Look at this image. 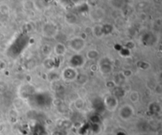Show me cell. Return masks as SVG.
<instances>
[{
  "mask_svg": "<svg viewBox=\"0 0 162 135\" xmlns=\"http://www.w3.org/2000/svg\"><path fill=\"white\" fill-rule=\"evenodd\" d=\"M78 74V71H76L75 68L72 67V66H68V67L65 68L64 70L63 71L62 77L65 81L71 82V81L76 80Z\"/></svg>",
  "mask_w": 162,
  "mask_h": 135,
  "instance_id": "cell-1",
  "label": "cell"
},
{
  "mask_svg": "<svg viewBox=\"0 0 162 135\" xmlns=\"http://www.w3.org/2000/svg\"><path fill=\"white\" fill-rule=\"evenodd\" d=\"M69 47H70V49L73 50L74 52H79L81 51H82L84 47H86V42L80 37H75L71 39Z\"/></svg>",
  "mask_w": 162,
  "mask_h": 135,
  "instance_id": "cell-2",
  "label": "cell"
},
{
  "mask_svg": "<svg viewBox=\"0 0 162 135\" xmlns=\"http://www.w3.org/2000/svg\"><path fill=\"white\" fill-rule=\"evenodd\" d=\"M57 31H58V28L56 27V25L53 24L52 22H48L46 24H44L42 28L44 37H48V38H52L55 37Z\"/></svg>",
  "mask_w": 162,
  "mask_h": 135,
  "instance_id": "cell-3",
  "label": "cell"
},
{
  "mask_svg": "<svg viewBox=\"0 0 162 135\" xmlns=\"http://www.w3.org/2000/svg\"><path fill=\"white\" fill-rule=\"evenodd\" d=\"M133 113H134L133 108L131 106L126 104L121 108L120 112H119V115H120V117L122 118L123 119L127 120L129 119L133 115Z\"/></svg>",
  "mask_w": 162,
  "mask_h": 135,
  "instance_id": "cell-4",
  "label": "cell"
},
{
  "mask_svg": "<svg viewBox=\"0 0 162 135\" xmlns=\"http://www.w3.org/2000/svg\"><path fill=\"white\" fill-rule=\"evenodd\" d=\"M104 104L108 109L114 110L118 104V99L116 98L113 96H108L104 99Z\"/></svg>",
  "mask_w": 162,
  "mask_h": 135,
  "instance_id": "cell-5",
  "label": "cell"
},
{
  "mask_svg": "<svg viewBox=\"0 0 162 135\" xmlns=\"http://www.w3.org/2000/svg\"><path fill=\"white\" fill-rule=\"evenodd\" d=\"M84 62H85L84 61V58L80 55H74L73 57L71 58V59H70L71 66L74 68L82 66L84 64Z\"/></svg>",
  "mask_w": 162,
  "mask_h": 135,
  "instance_id": "cell-6",
  "label": "cell"
},
{
  "mask_svg": "<svg viewBox=\"0 0 162 135\" xmlns=\"http://www.w3.org/2000/svg\"><path fill=\"white\" fill-rule=\"evenodd\" d=\"M100 71L102 74H110L112 71V62L110 60H108L105 62H101V66H99Z\"/></svg>",
  "mask_w": 162,
  "mask_h": 135,
  "instance_id": "cell-7",
  "label": "cell"
},
{
  "mask_svg": "<svg viewBox=\"0 0 162 135\" xmlns=\"http://www.w3.org/2000/svg\"><path fill=\"white\" fill-rule=\"evenodd\" d=\"M54 52L57 56H62L64 55L67 52V47L63 43H56L54 47Z\"/></svg>",
  "mask_w": 162,
  "mask_h": 135,
  "instance_id": "cell-8",
  "label": "cell"
},
{
  "mask_svg": "<svg viewBox=\"0 0 162 135\" xmlns=\"http://www.w3.org/2000/svg\"><path fill=\"white\" fill-rule=\"evenodd\" d=\"M92 18L95 21H99L104 18V11L102 8H97L95 9L92 12Z\"/></svg>",
  "mask_w": 162,
  "mask_h": 135,
  "instance_id": "cell-9",
  "label": "cell"
},
{
  "mask_svg": "<svg viewBox=\"0 0 162 135\" xmlns=\"http://www.w3.org/2000/svg\"><path fill=\"white\" fill-rule=\"evenodd\" d=\"M126 77L123 76L122 72H119V73H117V74L114 76L113 78V81L115 83L116 86H120L122 85L123 83L125 81Z\"/></svg>",
  "mask_w": 162,
  "mask_h": 135,
  "instance_id": "cell-10",
  "label": "cell"
},
{
  "mask_svg": "<svg viewBox=\"0 0 162 135\" xmlns=\"http://www.w3.org/2000/svg\"><path fill=\"white\" fill-rule=\"evenodd\" d=\"M92 33H93V34H94L97 37H103V36H104V32H103L102 25H95L94 27L92 28Z\"/></svg>",
  "mask_w": 162,
  "mask_h": 135,
  "instance_id": "cell-11",
  "label": "cell"
},
{
  "mask_svg": "<svg viewBox=\"0 0 162 135\" xmlns=\"http://www.w3.org/2000/svg\"><path fill=\"white\" fill-rule=\"evenodd\" d=\"M66 22H67V24L69 25H73V24H75L78 20V18L77 16L73 14V13H68L66 15Z\"/></svg>",
  "mask_w": 162,
  "mask_h": 135,
  "instance_id": "cell-12",
  "label": "cell"
},
{
  "mask_svg": "<svg viewBox=\"0 0 162 135\" xmlns=\"http://www.w3.org/2000/svg\"><path fill=\"white\" fill-rule=\"evenodd\" d=\"M43 64L44 66L46 69H48V70H52L53 68L55 67V61H54V59H52L51 58L44 59Z\"/></svg>",
  "mask_w": 162,
  "mask_h": 135,
  "instance_id": "cell-13",
  "label": "cell"
},
{
  "mask_svg": "<svg viewBox=\"0 0 162 135\" xmlns=\"http://www.w3.org/2000/svg\"><path fill=\"white\" fill-rule=\"evenodd\" d=\"M76 80L78 81V82L79 83L80 85H84L88 81V76L85 74H78L77 76Z\"/></svg>",
  "mask_w": 162,
  "mask_h": 135,
  "instance_id": "cell-14",
  "label": "cell"
},
{
  "mask_svg": "<svg viewBox=\"0 0 162 135\" xmlns=\"http://www.w3.org/2000/svg\"><path fill=\"white\" fill-rule=\"evenodd\" d=\"M87 58L90 59V60H96L99 56V52H98L97 50L93 49L89 50V52H87Z\"/></svg>",
  "mask_w": 162,
  "mask_h": 135,
  "instance_id": "cell-15",
  "label": "cell"
},
{
  "mask_svg": "<svg viewBox=\"0 0 162 135\" xmlns=\"http://www.w3.org/2000/svg\"><path fill=\"white\" fill-rule=\"evenodd\" d=\"M129 100L132 103H136L139 100V94L137 91H131L129 93Z\"/></svg>",
  "mask_w": 162,
  "mask_h": 135,
  "instance_id": "cell-16",
  "label": "cell"
},
{
  "mask_svg": "<svg viewBox=\"0 0 162 135\" xmlns=\"http://www.w3.org/2000/svg\"><path fill=\"white\" fill-rule=\"evenodd\" d=\"M85 105V102L82 98H77L74 100V107L76 108L77 110H82L84 108Z\"/></svg>",
  "mask_w": 162,
  "mask_h": 135,
  "instance_id": "cell-17",
  "label": "cell"
},
{
  "mask_svg": "<svg viewBox=\"0 0 162 135\" xmlns=\"http://www.w3.org/2000/svg\"><path fill=\"white\" fill-rule=\"evenodd\" d=\"M41 52L44 54V55H49L52 52V48H51V46L50 45H48V44H45L41 48Z\"/></svg>",
  "mask_w": 162,
  "mask_h": 135,
  "instance_id": "cell-18",
  "label": "cell"
},
{
  "mask_svg": "<svg viewBox=\"0 0 162 135\" xmlns=\"http://www.w3.org/2000/svg\"><path fill=\"white\" fill-rule=\"evenodd\" d=\"M57 110L59 111V113L65 114L68 111V108L66 104H61L59 107H57Z\"/></svg>",
  "mask_w": 162,
  "mask_h": 135,
  "instance_id": "cell-19",
  "label": "cell"
},
{
  "mask_svg": "<svg viewBox=\"0 0 162 135\" xmlns=\"http://www.w3.org/2000/svg\"><path fill=\"white\" fill-rule=\"evenodd\" d=\"M138 68H140L142 70H147V69H149L150 66V65L149 64L148 62L143 61L139 62L138 63Z\"/></svg>",
  "mask_w": 162,
  "mask_h": 135,
  "instance_id": "cell-20",
  "label": "cell"
},
{
  "mask_svg": "<svg viewBox=\"0 0 162 135\" xmlns=\"http://www.w3.org/2000/svg\"><path fill=\"white\" fill-rule=\"evenodd\" d=\"M9 6L6 5V4H3V5L0 6V12L3 14H6L9 12Z\"/></svg>",
  "mask_w": 162,
  "mask_h": 135,
  "instance_id": "cell-21",
  "label": "cell"
},
{
  "mask_svg": "<svg viewBox=\"0 0 162 135\" xmlns=\"http://www.w3.org/2000/svg\"><path fill=\"white\" fill-rule=\"evenodd\" d=\"M7 89V85L6 82H4L3 81H0V93L6 92Z\"/></svg>",
  "mask_w": 162,
  "mask_h": 135,
  "instance_id": "cell-22",
  "label": "cell"
},
{
  "mask_svg": "<svg viewBox=\"0 0 162 135\" xmlns=\"http://www.w3.org/2000/svg\"><path fill=\"white\" fill-rule=\"evenodd\" d=\"M123 74V76L127 78V77H129L131 76L132 74V71L130 70V69H125L124 71L122 72Z\"/></svg>",
  "mask_w": 162,
  "mask_h": 135,
  "instance_id": "cell-23",
  "label": "cell"
},
{
  "mask_svg": "<svg viewBox=\"0 0 162 135\" xmlns=\"http://www.w3.org/2000/svg\"><path fill=\"white\" fill-rule=\"evenodd\" d=\"M106 85H107L108 88H115L116 87V85H115V83H114L113 81H107L106 83Z\"/></svg>",
  "mask_w": 162,
  "mask_h": 135,
  "instance_id": "cell-24",
  "label": "cell"
},
{
  "mask_svg": "<svg viewBox=\"0 0 162 135\" xmlns=\"http://www.w3.org/2000/svg\"><path fill=\"white\" fill-rule=\"evenodd\" d=\"M53 104H54V106H55V107L57 108V107H59V106L61 104H63V103H62V101L60 100H59V99H55V100L53 101Z\"/></svg>",
  "mask_w": 162,
  "mask_h": 135,
  "instance_id": "cell-25",
  "label": "cell"
},
{
  "mask_svg": "<svg viewBox=\"0 0 162 135\" xmlns=\"http://www.w3.org/2000/svg\"><path fill=\"white\" fill-rule=\"evenodd\" d=\"M98 69H99V67H98L97 65H91V66H90V71H92V72H96V71H98Z\"/></svg>",
  "mask_w": 162,
  "mask_h": 135,
  "instance_id": "cell-26",
  "label": "cell"
},
{
  "mask_svg": "<svg viewBox=\"0 0 162 135\" xmlns=\"http://www.w3.org/2000/svg\"><path fill=\"white\" fill-rule=\"evenodd\" d=\"M155 91H156L157 93H158V94H161L162 92V89H161V86L160 85H157L156 87V89H155Z\"/></svg>",
  "mask_w": 162,
  "mask_h": 135,
  "instance_id": "cell-27",
  "label": "cell"
},
{
  "mask_svg": "<svg viewBox=\"0 0 162 135\" xmlns=\"http://www.w3.org/2000/svg\"><path fill=\"white\" fill-rule=\"evenodd\" d=\"M5 68V63L4 62H3L2 60H0V71H2Z\"/></svg>",
  "mask_w": 162,
  "mask_h": 135,
  "instance_id": "cell-28",
  "label": "cell"
},
{
  "mask_svg": "<svg viewBox=\"0 0 162 135\" xmlns=\"http://www.w3.org/2000/svg\"><path fill=\"white\" fill-rule=\"evenodd\" d=\"M52 135H62L60 132H54Z\"/></svg>",
  "mask_w": 162,
  "mask_h": 135,
  "instance_id": "cell-29",
  "label": "cell"
},
{
  "mask_svg": "<svg viewBox=\"0 0 162 135\" xmlns=\"http://www.w3.org/2000/svg\"><path fill=\"white\" fill-rule=\"evenodd\" d=\"M3 130V125H0V131H2Z\"/></svg>",
  "mask_w": 162,
  "mask_h": 135,
  "instance_id": "cell-30",
  "label": "cell"
}]
</instances>
